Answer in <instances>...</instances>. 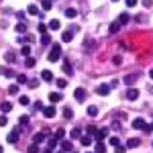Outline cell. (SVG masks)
Segmentation results:
<instances>
[{
	"label": "cell",
	"mask_w": 153,
	"mask_h": 153,
	"mask_svg": "<svg viewBox=\"0 0 153 153\" xmlns=\"http://www.w3.org/2000/svg\"><path fill=\"white\" fill-rule=\"evenodd\" d=\"M86 90H84V88H76V92H74V98H76V100H78V102H84V100H86Z\"/></svg>",
	"instance_id": "obj_6"
},
{
	"label": "cell",
	"mask_w": 153,
	"mask_h": 153,
	"mask_svg": "<svg viewBox=\"0 0 153 153\" xmlns=\"http://www.w3.org/2000/svg\"><path fill=\"white\" fill-rule=\"evenodd\" d=\"M65 86H68V80H63V78H59V80H57V88H59V90H63Z\"/></svg>",
	"instance_id": "obj_39"
},
{
	"label": "cell",
	"mask_w": 153,
	"mask_h": 153,
	"mask_svg": "<svg viewBox=\"0 0 153 153\" xmlns=\"http://www.w3.org/2000/svg\"><path fill=\"white\" fill-rule=\"evenodd\" d=\"M151 4H153V0H143V6H145V8H149Z\"/></svg>",
	"instance_id": "obj_53"
},
{
	"label": "cell",
	"mask_w": 153,
	"mask_h": 153,
	"mask_svg": "<svg viewBox=\"0 0 153 153\" xmlns=\"http://www.w3.org/2000/svg\"><path fill=\"white\" fill-rule=\"evenodd\" d=\"M71 39H74V33H71V31H63V33H61V41H63V43H70Z\"/></svg>",
	"instance_id": "obj_16"
},
{
	"label": "cell",
	"mask_w": 153,
	"mask_h": 153,
	"mask_svg": "<svg viewBox=\"0 0 153 153\" xmlns=\"http://www.w3.org/2000/svg\"><path fill=\"white\" fill-rule=\"evenodd\" d=\"M45 137H47V133H45V131H43V133H37V135H33V143L39 145V143L45 141Z\"/></svg>",
	"instance_id": "obj_12"
},
{
	"label": "cell",
	"mask_w": 153,
	"mask_h": 153,
	"mask_svg": "<svg viewBox=\"0 0 153 153\" xmlns=\"http://www.w3.org/2000/svg\"><path fill=\"white\" fill-rule=\"evenodd\" d=\"M63 118H68V120L74 118V110L71 108H63Z\"/></svg>",
	"instance_id": "obj_34"
},
{
	"label": "cell",
	"mask_w": 153,
	"mask_h": 153,
	"mask_svg": "<svg viewBox=\"0 0 153 153\" xmlns=\"http://www.w3.org/2000/svg\"><path fill=\"white\" fill-rule=\"evenodd\" d=\"M25 65L27 68H35V57H27L25 59Z\"/></svg>",
	"instance_id": "obj_37"
},
{
	"label": "cell",
	"mask_w": 153,
	"mask_h": 153,
	"mask_svg": "<svg viewBox=\"0 0 153 153\" xmlns=\"http://www.w3.org/2000/svg\"><path fill=\"white\" fill-rule=\"evenodd\" d=\"M49 41H51V39H49V35H43V37H41V43H43V45H47Z\"/></svg>",
	"instance_id": "obj_51"
},
{
	"label": "cell",
	"mask_w": 153,
	"mask_h": 153,
	"mask_svg": "<svg viewBox=\"0 0 153 153\" xmlns=\"http://www.w3.org/2000/svg\"><path fill=\"white\" fill-rule=\"evenodd\" d=\"M145 127H147V125H145V120H143L141 117L133 120V129H137V131H145Z\"/></svg>",
	"instance_id": "obj_9"
},
{
	"label": "cell",
	"mask_w": 153,
	"mask_h": 153,
	"mask_svg": "<svg viewBox=\"0 0 153 153\" xmlns=\"http://www.w3.org/2000/svg\"><path fill=\"white\" fill-rule=\"evenodd\" d=\"M71 153H76V151H71Z\"/></svg>",
	"instance_id": "obj_62"
},
{
	"label": "cell",
	"mask_w": 153,
	"mask_h": 153,
	"mask_svg": "<svg viewBox=\"0 0 153 153\" xmlns=\"http://www.w3.org/2000/svg\"><path fill=\"white\" fill-rule=\"evenodd\" d=\"M19 102H21V106H29V104H31L29 96H21V98H19Z\"/></svg>",
	"instance_id": "obj_36"
},
{
	"label": "cell",
	"mask_w": 153,
	"mask_h": 153,
	"mask_svg": "<svg viewBox=\"0 0 153 153\" xmlns=\"http://www.w3.org/2000/svg\"><path fill=\"white\" fill-rule=\"evenodd\" d=\"M19 125H29V117H27V114H23V117L19 118Z\"/></svg>",
	"instance_id": "obj_43"
},
{
	"label": "cell",
	"mask_w": 153,
	"mask_h": 153,
	"mask_svg": "<svg viewBox=\"0 0 153 153\" xmlns=\"http://www.w3.org/2000/svg\"><path fill=\"white\" fill-rule=\"evenodd\" d=\"M41 153H53V151H51V149H45V151H41Z\"/></svg>",
	"instance_id": "obj_55"
},
{
	"label": "cell",
	"mask_w": 153,
	"mask_h": 153,
	"mask_svg": "<svg viewBox=\"0 0 153 153\" xmlns=\"http://www.w3.org/2000/svg\"><path fill=\"white\" fill-rule=\"evenodd\" d=\"M112 2H118V0H112Z\"/></svg>",
	"instance_id": "obj_59"
},
{
	"label": "cell",
	"mask_w": 153,
	"mask_h": 153,
	"mask_svg": "<svg viewBox=\"0 0 153 153\" xmlns=\"http://www.w3.org/2000/svg\"><path fill=\"white\" fill-rule=\"evenodd\" d=\"M4 59H6L8 63H14V59H16V53H14V51H6V53H4Z\"/></svg>",
	"instance_id": "obj_19"
},
{
	"label": "cell",
	"mask_w": 153,
	"mask_h": 153,
	"mask_svg": "<svg viewBox=\"0 0 153 153\" xmlns=\"http://www.w3.org/2000/svg\"><path fill=\"white\" fill-rule=\"evenodd\" d=\"M70 137H71V139H80V137H82V129H80V127H76V129H71Z\"/></svg>",
	"instance_id": "obj_20"
},
{
	"label": "cell",
	"mask_w": 153,
	"mask_h": 153,
	"mask_svg": "<svg viewBox=\"0 0 153 153\" xmlns=\"http://www.w3.org/2000/svg\"><path fill=\"white\" fill-rule=\"evenodd\" d=\"M39 86V80H29V88H37Z\"/></svg>",
	"instance_id": "obj_49"
},
{
	"label": "cell",
	"mask_w": 153,
	"mask_h": 153,
	"mask_svg": "<svg viewBox=\"0 0 153 153\" xmlns=\"http://www.w3.org/2000/svg\"><path fill=\"white\" fill-rule=\"evenodd\" d=\"M8 94H19V84H12V86H8Z\"/></svg>",
	"instance_id": "obj_38"
},
{
	"label": "cell",
	"mask_w": 153,
	"mask_h": 153,
	"mask_svg": "<svg viewBox=\"0 0 153 153\" xmlns=\"http://www.w3.org/2000/svg\"><path fill=\"white\" fill-rule=\"evenodd\" d=\"M61 100H63V94H59V92H51V94H49V102H51V104H57Z\"/></svg>",
	"instance_id": "obj_10"
},
{
	"label": "cell",
	"mask_w": 153,
	"mask_h": 153,
	"mask_svg": "<svg viewBox=\"0 0 153 153\" xmlns=\"http://www.w3.org/2000/svg\"><path fill=\"white\" fill-rule=\"evenodd\" d=\"M19 137H21V127H16L14 131H10V133H8V137H6V141L10 143V145H16Z\"/></svg>",
	"instance_id": "obj_2"
},
{
	"label": "cell",
	"mask_w": 153,
	"mask_h": 153,
	"mask_svg": "<svg viewBox=\"0 0 153 153\" xmlns=\"http://www.w3.org/2000/svg\"><path fill=\"white\" fill-rule=\"evenodd\" d=\"M151 92H153V88H151Z\"/></svg>",
	"instance_id": "obj_63"
},
{
	"label": "cell",
	"mask_w": 153,
	"mask_h": 153,
	"mask_svg": "<svg viewBox=\"0 0 153 153\" xmlns=\"http://www.w3.org/2000/svg\"><path fill=\"white\" fill-rule=\"evenodd\" d=\"M61 70H63V74H68V76H71V74H74V68H71V63H68V61L61 65Z\"/></svg>",
	"instance_id": "obj_24"
},
{
	"label": "cell",
	"mask_w": 153,
	"mask_h": 153,
	"mask_svg": "<svg viewBox=\"0 0 153 153\" xmlns=\"http://www.w3.org/2000/svg\"><path fill=\"white\" fill-rule=\"evenodd\" d=\"M57 139H55V137H49L47 139V149H51V151H53V149H55V147H57Z\"/></svg>",
	"instance_id": "obj_18"
},
{
	"label": "cell",
	"mask_w": 153,
	"mask_h": 153,
	"mask_svg": "<svg viewBox=\"0 0 153 153\" xmlns=\"http://www.w3.org/2000/svg\"><path fill=\"white\" fill-rule=\"evenodd\" d=\"M27 151H29V153H39V145H35V143H31Z\"/></svg>",
	"instance_id": "obj_40"
},
{
	"label": "cell",
	"mask_w": 153,
	"mask_h": 153,
	"mask_svg": "<svg viewBox=\"0 0 153 153\" xmlns=\"http://www.w3.org/2000/svg\"><path fill=\"white\" fill-rule=\"evenodd\" d=\"M14 29H16V33H21V35H25V33H27V25H25V23H19Z\"/></svg>",
	"instance_id": "obj_29"
},
{
	"label": "cell",
	"mask_w": 153,
	"mask_h": 153,
	"mask_svg": "<svg viewBox=\"0 0 153 153\" xmlns=\"http://www.w3.org/2000/svg\"><path fill=\"white\" fill-rule=\"evenodd\" d=\"M86 131H88V135H90V137H96V135H98L96 125H88V127H86Z\"/></svg>",
	"instance_id": "obj_25"
},
{
	"label": "cell",
	"mask_w": 153,
	"mask_h": 153,
	"mask_svg": "<svg viewBox=\"0 0 153 153\" xmlns=\"http://www.w3.org/2000/svg\"><path fill=\"white\" fill-rule=\"evenodd\" d=\"M0 153H4V147H2V145H0Z\"/></svg>",
	"instance_id": "obj_57"
},
{
	"label": "cell",
	"mask_w": 153,
	"mask_h": 153,
	"mask_svg": "<svg viewBox=\"0 0 153 153\" xmlns=\"http://www.w3.org/2000/svg\"><path fill=\"white\" fill-rule=\"evenodd\" d=\"M57 153H65V151H57Z\"/></svg>",
	"instance_id": "obj_58"
},
{
	"label": "cell",
	"mask_w": 153,
	"mask_h": 153,
	"mask_svg": "<svg viewBox=\"0 0 153 153\" xmlns=\"http://www.w3.org/2000/svg\"><path fill=\"white\" fill-rule=\"evenodd\" d=\"M118 31H120V23H118V21H114V23L110 25V33H118Z\"/></svg>",
	"instance_id": "obj_33"
},
{
	"label": "cell",
	"mask_w": 153,
	"mask_h": 153,
	"mask_svg": "<svg viewBox=\"0 0 153 153\" xmlns=\"http://www.w3.org/2000/svg\"><path fill=\"white\" fill-rule=\"evenodd\" d=\"M55 114H57V108H55L53 104H51V106H45V108H43V117H45V118H53Z\"/></svg>",
	"instance_id": "obj_4"
},
{
	"label": "cell",
	"mask_w": 153,
	"mask_h": 153,
	"mask_svg": "<svg viewBox=\"0 0 153 153\" xmlns=\"http://www.w3.org/2000/svg\"><path fill=\"white\" fill-rule=\"evenodd\" d=\"M41 78H43L45 82H53V74H51L49 70H43V71H41Z\"/></svg>",
	"instance_id": "obj_17"
},
{
	"label": "cell",
	"mask_w": 153,
	"mask_h": 153,
	"mask_svg": "<svg viewBox=\"0 0 153 153\" xmlns=\"http://www.w3.org/2000/svg\"><path fill=\"white\" fill-rule=\"evenodd\" d=\"M139 145H141V139H129L125 147H127V149H135V147H139Z\"/></svg>",
	"instance_id": "obj_14"
},
{
	"label": "cell",
	"mask_w": 153,
	"mask_h": 153,
	"mask_svg": "<svg viewBox=\"0 0 153 153\" xmlns=\"http://www.w3.org/2000/svg\"><path fill=\"white\" fill-rule=\"evenodd\" d=\"M108 143H110L112 147H118V145H120V141H118V137H110V139H108Z\"/></svg>",
	"instance_id": "obj_41"
},
{
	"label": "cell",
	"mask_w": 153,
	"mask_h": 153,
	"mask_svg": "<svg viewBox=\"0 0 153 153\" xmlns=\"http://www.w3.org/2000/svg\"><path fill=\"white\" fill-rule=\"evenodd\" d=\"M59 27H61V23H59L57 19H51V21H49V29H51V31H57Z\"/></svg>",
	"instance_id": "obj_22"
},
{
	"label": "cell",
	"mask_w": 153,
	"mask_h": 153,
	"mask_svg": "<svg viewBox=\"0 0 153 153\" xmlns=\"http://www.w3.org/2000/svg\"><path fill=\"white\" fill-rule=\"evenodd\" d=\"M16 84H19V86H21V84H29L27 76H25V74H19V76H16Z\"/></svg>",
	"instance_id": "obj_31"
},
{
	"label": "cell",
	"mask_w": 153,
	"mask_h": 153,
	"mask_svg": "<svg viewBox=\"0 0 153 153\" xmlns=\"http://www.w3.org/2000/svg\"><path fill=\"white\" fill-rule=\"evenodd\" d=\"M94 47H96V43H94V39H86L84 41V51H94Z\"/></svg>",
	"instance_id": "obj_11"
},
{
	"label": "cell",
	"mask_w": 153,
	"mask_h": 153,
	"mask_svg": "<svg viewBox=\"0 0 153 153\" xmlns=\"http://www.w3.org/2000/svg\"><path fill=\"white\" fill-rule=\"evenodd\" d=\"M127 151V147L125 145H118V147H114V153H125Z\"/></svg>",
	"instance_id": "obj_46"
},
{
	"label": "cell",
	"mask_w": 153,
	"mask_h": 153,
	"mask_svg": "<svg viewBox=\"0 0 153 153\" xmlns=\"http://www.w3.org/2000/svg\"><path fill=\"white\" fill-rule=\"evenodd\" d=\"M37 29H39V33H41V35H47V27H45V25H39Z\"/></svg>",
	"instance_id": "obj_45"
},
{
	"label": "cell",
	"mask_w": 153,
	"mask_h": 153,
	"mask_svg": "<svg viewBox=\"0 0 153 153\" xmlns=\"http://www.w3.org/2000/svg\"><path fill=\"white\" fill-rule=\"evenodd\" d=\"M33 108H35V110H43V104H41V102H35Z\"/></svg>",
	"instance_id": "obj_52"
},
{
	"label": "cell",
	"mask_w": 153,
	"mask_h": 153,
	"mask_svg": "<svg viewBox=\"0 0 153 153\" xmlns=\"http://www.w3.org/2000/svg\"><path fill=\"white\" fill-rule=\"evenodd\" d=\"M51 6H53L51 0H41V8H43V10H51Z\"/></svg>",
	"instance_id": "obj_28"
},
{
	"label": "cell",
	"mask_w": 153,
	"mask_h": 153,
	"mask_svg": "<svg viewBox=\"0 0 153 153\" xmlns=\"http://www.w3.org/2000/svg\"><path fill=\"white\" fill-rule=\"evenodd\" d=\"M88 153H92V151H88Z\"/></svg>",
	"instance_id": "obj_61"
},
{
	"label": "cell",
	"mask_w": 153,
	"mask_h": 153,
	"mask_svg": "<svg viewBox=\"0 0 153 153\" xmlns=\"http://www.w3.org/2000/svg\"><path fill=\"white\" fill-rule=\"evenodd\" d=\"M27 12H29V14H37V16L41 14V12H39V6H37V4H29V8H27Z\"/></svg>",
	"instance_id": "obj_23"
},
{
	"label": "cell",
	"mask_w": 153,
	"mask_h": 153,
	"mask_svg": "<svg viewBox=\"0 0 153 153\" xmlns=\"http://www.w3.org/2000/svg\"><path fill=\"white\" fill-rule=\"evenodd\" d=\"M59 57H61V45H53L47 53V61L55 63V61H59Z\"/></svg>",
	"instance_id": "obj_1"
},
{
	"label": "cell",
	"mask_w": 153,
	"mask_h": 153,
	"mask_svg": "<svg viewBox=\"0 0 153 153\" xmlns=\"http://www.w3.org/2000/svg\"><path fill=\"white\" fill-rule=\"evenodd\" d=\"M21 53H23L25 57H31V45H23L21 47Z\"/></svg>",
	"instance_id": "obj_30"
},
{
	"label": "cell",
	"mask_w": 153,
	"mask_h": 153,
	"mask_svg": "<svg viewBox=\"0 0 153 153\" xmlns=\"http://www.w3.org/2000/svg\"><path fill=\"white\" fill-rule=\"evenodd\" d=\"M59 143H61V151H65V153H71V151H74L71 141H59Z\"/></svg>",
	"instance_id": "obj_15"
},
{
	"label": "cell",
	"mask_w": 153,
	"mask_h": 153,
	"mask_svg": "<svg viewBox=\"0 0 153 153\" xmlns=\"http://www.w3.org/2000/svg\"><path fill=\"white\" fill-rule=\"evenodd\" d=\"M137 80H139V74H129V76H125V78H123V82L127 84V86H133V84L137 82Z\"/></svg>",
	"instance_id": "obj_5"
},
{
	"label": "cell",
	"mask_w": 153,
	"mask_h": 153,
	"mask_svg": "<svg viewBox=\"0 0 153 153\" xmlns=\"http://www.w3.org/2000/svg\"><path fill=\"white\" fill-rule=\"evenodd\" d=\"M88 114L90 117H98V106H88Z\"/></svg>",
	"instance_id": "obj_35"
},
{
	"label": "cell",
	"mask_w": 153,
	"mask_h": 153,
	"mask_svg": "<svg viewBox=\"0 0 153 153\" xmlns=\"http://www.w3.org/2000/svg\"><path fill=\"white\" fill-rule=\"evenodd\" d=\"M106 137H108V129L104 127V129H100V131H98V135L94 137V141H96V143H102V141L106 139Z\"/></svg>",
	"instance_id": "obj_7"
},
{
	"label": "cell",
	"mask_w": 153,
	"mask_h": 153,
	"mask_svg": "<svg viewBox=\"0 0 153 153\" xmlns=\"http://www.w3.org/2000/svg\"><path fill=\"white\" fill-rule=\"evenodd\" d=\"M131 21V16H129V12H123V14H120V16H118V23L120 25H127Z\"/></svg>",
	"instance_id": "obj_26"
},
{
	"label": "cell",
	"mask_w": 153,
	"mask_h": 153,
	"mask_svg": "<svg viewBox=\"0 0 153 153\" xmlns=\"http://www.w3.org/2000/svg\"><path fill=\"white\" fill-rule=\"evenodd\" d=\"M108 92H110V86L108 84H100L96 88V94H100V96H108Z\"/></svg>",
	"instance_id": "obj_8"
},
{
	"label": "cell",
	"mask_w": 153,
	"mask_h": 153,
	"mask_svg": "<svg viewBox=\"0 0 153 153\" xmlns=\"http://www.w3.org/2000/svg\"><path fill=\"white\" fill-rule=\"evenodd\" d=\"M149 78H151V80H153V70H151V71H149Z\"/></svg>",
	"instance_id": "obj_56"
},
{
	"label": "cell",
	"mask_w": 153,
	"mask_h": 153,
	"mask_svg": "<svg viewBox=\"0 0 153 153\" xmlns=\"http://www.w3.org/2000/svg\"><path fill=\"white\" fill-rule=\"evenodd\" d=\"M125 98L131 100V102H135V100L139 98V90H137V88H129V90L125 92Z\"/></svg>",
	"instance_id": "obj_3"
},
{
	"label": "cell",
	"mask_w": 153,
	"mask_h": 153,
	"mask_svg": "<svg viewBox=\"0 0 153 153\" xmlns=\"http://www.w3.org/2000/svg\"><path fill=\"white\" fill-rule=\"evenodd\" d=\"M0 110H2L4 114H8V112L12 110V104H10V102H6V100H4V102H2V106H0Z\"/></svg>",
	"instance_id": "obj_21"
},
{
	"label": "cell",
	"mask_w": 153,
	"mask_h": 153,
	"mask_svg": "<svg viewBox=\"0 0 153 153\" xmlns=\"http://www.w3.org/2000/svg\"><path fill=\"white\" fill-rule=\"evenodd\" d=\"M63 135H65V131H63V129L55 131V139H57V141H59V139H63Z\"/></svg>",
	"instance_id": "obj_42"
},
{
	"label": "cell",
	"mask_w": 153,
	"mask_h": 153,
	"mask_svg": "<svg viewBox=\"0 0 153 153\" xmlns=\"http://www.w3.org/2000/svg\"><path fill=\"white\" fill-rule=\"evenodd\" d=\"M80 143H82L84 147H88V145H92V143H94V139H92L90 135H82V137H80Z\"/></svg>",
	"instance_id": "obj_13"
},
{
	"label": "cell",
	"mask_w": 153,
	"mask_h": 153,
	"mask_svg": "<svg viewBox=\"0 0 153 153\" xmlns=\"http://www.w3.org/2000/svg\"><path fill=\"white\" fill-rule=\"evenodd\" d=\"M6 123H8V120H6V114H2V117H0V127H6Z\"/></svg>",
	"instance_id": "obj_50"
},
{
	"label": "cell",
	"mask_w": 153,
	"mask_h": 153,
	"mask_svg": "<svg viewBox=\"0 0 153 153\" xmlns=\"http://www.w3.org/2000/svg\"><path fill=\"white\" fill-rule=\"evenodd\" d=\"M65 16H68V19H76V16H78V10H76V8H65Z\"/></svg>",
	"instance_id": "obj_27"
},
{
	"label": "cell",
	"mask_w": 153,
	"mask_h": 153,
	"mask_svg": "<svg viewBox=\"0 0 153 153\" xmlns=\"http://www.w3.org/2000/svg\"><path fill=\"white\" fill-rule=\"evenodd\" d=\"M125 2H127V6H129V8H133V6H137V2H139V0H125Z\"/></svg>",
	"instance_id": "obj_48"
},
{
	"label": "cell",
	"mask_w": 153,
	"mask_h": 153,
	"mask_svg": "<svg viewBox=\"0 0 153 153\" xmlns=\"http://www.w3.org/2000/svg\"><path fill=\"white\" fill-rule=\"evenodd\" d=\"M112 129H114V131L120 129V123H118V120H114V123H112Z\"/></svg>",
	"instance_id": "obj_54"
},
{
	"label": "cell",
	"mask_w": 153,
	"mask_h": 153,
	"mask_svg": "<svg viewBox=\"0 0 153 153\" xmlns=\"http://www.w3.org/2000/svg\"><path fill=\"white\" fill-rule=\"evenodd\" d=\"M94 153H106V145H104V143H96Z\"/></svg>",
	"instance_id": "obj_32"
},
{
	"label": "cell",
	"mask_w": 153,
	"mask_h": 153,
	"mask_svg": "<svg viewBox=\"0 0 153 153\" xmlns=\"http://www.w3.org/2000/svg\"><path fill=\"white\" fill-rule=\"evenodd\" d=\"M0 74H2V70H0Z\"/></svg>",
	"instance_id": "obj_60"
},
{
	"label": "cell",
	"mask_w": 153,
	"mask_h": 153,
	"mask_svg": "<svg viewBox=\"0 0 153 153\" xmlns=\"http://www.w3.org/2000/svg\"><path fill=\"white\" fill-rule=\"evenodd\" d=\"M112 63H114V65H120V63H123V57H120V55H114V57H112Z\"/></svg>",
	"instance_id": "obj_44"
},
{
	"label": "cell",
	"mask_w": 153,
	"mask_h": 153,
	"mask_svg": "<svg viewBox=\"0 0 153 153\" xmlns=\"http://www.w3.org/2000/svg\"><path fill=\"white\" fill-rule=\"evenodd\" d=\"M2 74H4V76H8V78H12V76H14V71H12L10 68H6V70H2Z\"/></svg>",
	"instance_id": "obj_47"
}]
</instances>
